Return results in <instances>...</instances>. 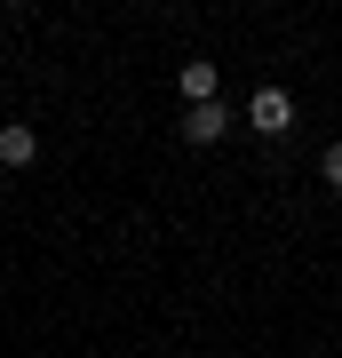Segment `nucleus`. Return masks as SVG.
I'll use <instances>...</instances> for the list:
<instances>
[{
	"mask_svg": "<svg viewBox=\"0 0 342 358\" xmlns=\"http://www.w3.org/2000/svg\"><path fill=\"white\" fill-rule=\"evenodd\" d=\"M247 128L279 143V136L294 128V96H287V88H255V96H247Z\"/></svg>",
	"mask_w": 342,
	"mask_h": 358,
	"instance_id": "nucleus-1",
	"label": "nucleus"
},
{
	"mask_svg": "<svg viewBox=\"0 0 342 358\" xmlns=\"http://www.w3.org/2000/svg\"><path fill=\"white\" fill-rule=\"evenodd\" d=\"M231 136V103H199V112H183V143H215Z\"/></svg>",
	"mask_w": 342,
	"mask_h": 358,
	"instance_id": "nucleus-2",
	"label": "nucleus"
},
{
	"mask_svg": "<svg viewBox=\"0 0 342 358\" xmlns=\"http://www.w3.org/2000/svg\"><path fill=\"white\" fill-rule=\"evenodd\" d=\"M0 103H8V88H0Z\"/></svg>",
	"mask_w": 342,
	"mask_h": 358,
	"instance_id": "nucleus-6",
	"label": "nucleus"
},
{
	"mask_svg": "<svg viewBox=\"0 0 342 358\" xmlns=\"http://www.w3.org/2000/svg\"><path fill=\"white\" fill-rule=\"evenodd\" d=\"M176 88H183V103H191V112H199V103H223L215 64H183V72H176Z\"/></svg>",
	"mask_w": 342,
	"mask_h": 358,
	"instance_id": "nucleus-3",
	"label": "nucleus"
},
{
	"mask_svg": "<svg viewBox=\"0 0 342 358\" xmlns=\"http://www.w3.org/2000/svg\"><path fill=\"white\" fill-rule=\"evenodd\" d=\"M318 176H327V192H334V199H342V136H334V143H327V152H318Z\"/></svg>",
	"mask_w": 342,
	"mask_h": 358,
	"instance_id": "nucleus-5",
	"label": "nucleus"
},
{
	"mask_svg": "<svg viewBox=\"0 0 342 358\" xmlns=\"http://www.w3.org/2000/svg\"><path fill=\"white\" fill-rule=\"evenodd\" d=\"M32 159H40V128L8 120V128H0V167H32Z\"/></svg>",
	"mask_w": 342,
	"mask_h": 358,
	"instance_id": "nucleus-4",
	"label": "nucleus"
}]
</instances>
